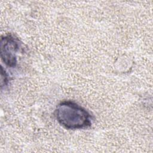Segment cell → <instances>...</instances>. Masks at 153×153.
I'll return each instance as SVG.
<instances>
[{
    "label": "cell",
    "mask_w": 153,
    "mask_h": 153,
    "mask_svg": "<svg viewBox=\"0 0 153 153\" xmlns=\"http://www.w3.org/2000/svg\"><path fill=\"white\" fill-rule=\"evenodd\" d=\"M58 123L69 130L82 129L90 127L92 117L83 107L72 101L60 102L54 111Z\"/></svg>",
    "instance_id": "cell-1"
},
{
    "label": "cell",
    "mask_w": 153,
    "mask_h": 153,
    "mask_svg": "<svg viewBox=\"0 0 153 153\" xmlns=\"http://www.w3.org/2000/svg\"><path fill=\"white\" fill-rule=\"evenodd\" d=\"M22 48V42L16 36L8 34L1 37L0 54L1 59L5 65L11 68L16 66L17 54Z\"/></svg>",
    "instance_id": "cell-2"
},
{
    "label": "cell",
    "mask_w": 153,
    "mask_h": 153,
    "mask_svg": "<svg viewBox=\"0 0 153 153\" xmlns=\"http://www.w3.org/2000/svg\"><path fill=\"white\" fill-rule=\"evenodd\" d=\"M8 82V75L5 71H4L3 69V68L1 67V87L7 85Z\"/></svg>",
    "instance_id": "cell-3"
}]
</instances>
